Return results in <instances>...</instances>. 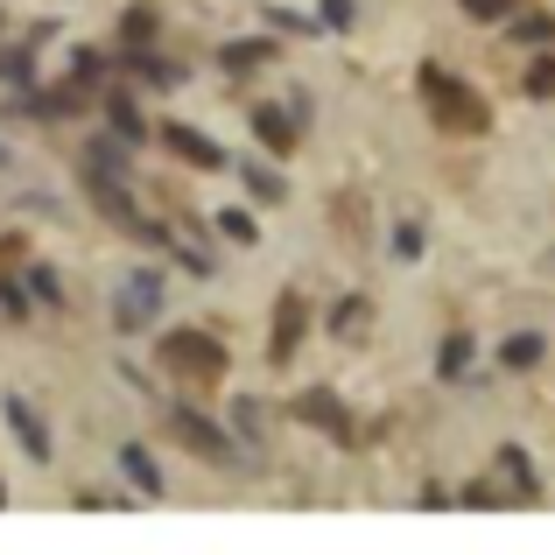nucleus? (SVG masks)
I'll return each instance as SVG.
<instances>
[{"mask_svg": "<svg viewBox=\"0 0 555 555\" xmlns=\"http://www.w3.org/2000/svg\"><path fill=\"white\" fill-rule=\"evenodd\" d=\"M169 429H177L204 464H240V443H232V429H218L204 408H183V401H177V408H169Z\"/></svg>", "mask_w": 555, "mask_h": 555, "instance_id": "obj_1", "label": "nucleus"}, {"mask_svg": "<svg viewBox=\"0 0 555 555\" xmlns=\"http://www.w3.org/2000/svg\"><path fill=\"white\" fill-rule=\"evenodd\" d=\"M155 317H163V274L134 268L120 282V296H113V324H120V331H149Z\"/></svg>", "mask_w": 555, "mask_h": 555, "instance_id": "obj_2", "label": "nucleus"}, {"mask_svg": "<svg viewBox=\"0 0 555 555\" xmlns=\"http://www.w3.org/2000/svg\"><path fill=\"white\" fill-rule=\"evenodd\" d=\"M422 92H429V106H436V120H443V127H486V106H478L464 85H450L436 64H422Z\"/></svg>", "mask_w": 555, "mask_h": 555, "instance_id": "obj_3", "label": "nucleus"}, {"mask_svg": "<svg viewBox=\"0 0 555 555\" xmlns=\"http://www.w3.org/2000/svg\"><path fill=\"white\" fill-rule=\"evenodd\" d=\"M163 359H169V366H183V373H204V379L225 373V345H218L211 331H183V324L163 338Z\"/></svg>", "mask_w": 555, "mask_h": 555, "instance_id": "obj_4", "label": "nucleus"}, {"mask_svg": "<svg viewBox=\"0 0 555 555\" xmlns=\"http://www.w3.org/2000/svg\"><path fill=\"white\" fill-rule=\"evenodd\" d=\"M0 415H8V429L22 436V450H28L36 464H50V457H56V443H50V429H42V415L22 401V393H8V401H0Z\"/></svg>", "mask_w": 555, "mask_h": 555, "instance_id": "obj_5", "label": "nucleus"}, {"mask_svg": "<svg viewBox=\"0 0 555 555\" xmlns=\"http://www.w3.org/2000/svg\"><path fill=\"white\" fill-rule=\"evenodd\" d=\"M163 141L183 155L190 169H225V149H218V141H204V127H183V120H169V127H163Z\"/></svg>", "mask_w": 555, "mask_h": 555, "instance_id": "obj_6", "label": "nucleus"}, {"mask_svg": "<svg viewBox=\"0 0 555 555\" xmlns=\"http://www.w3.org/2000/svg\"><path fill=\"white\" fill-rule=\"evenodd\" d=\"M120 472H127V486H134L141 500H163L169 492V478H163V464L149 457V443H120Z\"/></svg>", "mask_w": 555, "mask_h": 555, "instance_id": "obj_7", "label": "nucleus"}, {"mask_svg": "<svg viewBox=\"0 0 555 555\" xmlns=\"http://www.w3.org/2000/svg\"><path fill=\"white\" fill-rule=\"evenodd\" d=\"M127 149H134V141L99 134L92 149H85V177H92V183H127Z\"/></svg>", "mask_w": 555, "mask_h": 555, "instance_id": "obj_8", "label": "nucleus"}, {"mask_svg": "<svg viewBox=\"0 0 555 555\" xmlns=\"http://www.w3.org/2000/svg\"><path fill=\"white\" fill-rule=\"evenodd\" d=\"M302 324H310V310H302L296 296H282V310H274V345H268V359H274V366H288V359H296Z\"/></svg>", "mask_w": 555, "mask_h": 555, "instance_id": "obj_9", "label": "nucleus"}, {"mask_svg": "<svg viewBox=\"0 0 555 555\" xmlns=\"http://www.w3.org/2000/svg\"><path fill=\"white\" fill-rule=\"evenodd\" d=\"M254 141L268 155H288V149H296V120H288L282 106H254Z\"/></svg>", "mask_w": 555, "mask_h": 555, "instance_id": "obj_10", "label": "nucleus"}, {"mask_svg": "<svg viewBox=\"0 0 555 555\" xmlns=\"http://www.w3.org/2000/svg\"><path fill=\"white\" fill-rule=\"evenodd\" d=\"M106 120H113V134H120V141H149V120H141V99L127 92V85H120V92H106Z\"/></svg>", "mask_w": 555, "mask_h": 555, "instance_id": "obj_11", "label": "nucleus"}, {"mask_svg": "<svg viewBox=\"0 0 555 555\" xmlns=\"http://www.w3.org/2000/svg\"><path fill=\"white\" fill-rule=\"evenodd\" d=\"M302 415H310L324 436H352V422H345V408H338V393H331V387H310V393H302Z\"/></svg>", "mask_w": 555, "mask_h": 555, "instance_id": "obj_12", "label": "nucleus"}, {"mask_svg": "<svg viewBox=\"0 0 555 555\" xmlns=\"http://www.w3.org/2000/svg\"><path fill=\"white\" fill-rule=\"evenodd\" d=\"M120 70H141V85H155V92L183 85V64H163V56H149V50H120Z\"/></svg>", "mask_w": 555, "mask_h": 555, "instance_id": "obj_13", "label": "nucleus"}, {"mask_svg": "<svg viewBox=\"0 0 555 555\" xmlns=\"http://www.w3.org/2000/svg\"><path fill=\"white\" fill-rule=\"evenodd\" d=\"M542 352H548L542 331H514V338L500 345V366H506V373H528V366H542Z\"/></svg>", "mask_w": 555, "mask_h": 555, "instance_id": "obj_14", "label": "nucleus"}, {"mask_svg": "<svg viewBox=\"0 0 555 555\" xmlns=\"http://www.w3.org/2000/svg\"><path fill=\"white\" fill-rule=\"evenodd\" d=\"M218 64H225V70H260V64H274V42L268 36H240V42L218 50Z\"/></svg>", "mask_w": 555, "mask_h": 555, "instance_id": "obj_15", "label": "nucleus"}, {"mask_svg": "<svg viewBox=\"0 0 555 555\" xmlns=\"http://www.w3.org/2000/svg\"><path fill=\"white\" fill-rule=\"evenodd\" d=\"M472 352H478L472 331H450L443 352H436V379H464V373H472Z\"/></svg>", "mask_w": 555, "mask_h": 555, "instance_id": "obj_16", "label": "nucleus"}, {"mask_svg": "<svg viewBox=\"0 0 555 555\" xmlns=\"http://www.w3.org/2000/svg\"><path fill=\"white\" fill-rule=\"evenodd\" d=\"M232 169H240V177H246V190H254L260 204H282V197H288V183L274 177L268 163H254V155H240V163H232Z\"/></svg>", "mask_w": 555, "mask_h": 555, "instance_id": "obj_17", "label": "nucleus"}, {"mask_svg": "<svg viewBox=\"0 0 555 555\" xmlns=\"http://www.w3.org/2000/svg\"><path fill=\"white\" fill-rule=\"evenodd\" d=\"M232 429H240L246 443L260 450V443H268V408H260L254 393H240V401H232Z\"/></svg>", "mask_w": 555, "mask_h": 555, "instance_id": "obj_18", "label": "nucleus"}, {"mask_svg": "<svg viewBox=\"0 0 555 555\" xmlns=\"http://www.w3.org/2000/svg\"><path fill=\"white\" fill-rule=\"evenodd\" d=\"M211 225H218V240H232V246H260V225H254L246 211H232V204L211 218Z\"/></svg>", "mask_w": 555, "mask_h": 555, "instance_id": "obj_19", "label": "nucleus"}, {"mask_svg": "<svg viewBox=\"0 0 555 555\" xmlns=\"http://www.w3.org/2000/svg\"><path fill=\"white\" fill-rule=\"evenodd\" d=\"M500 472L514 478L520 500H534V464H528V450H520V443H506V450H500Z\"/></svg>", "mask_w": 555, "mask_h": 555, "instance_id": "obj_20", "label": "nucleus"}, {"mask_svg": "<svg viewBox=\"0 0 555 555\" xmlns=\"http://www.w3.org/2000/svg\"><path fill=\"white\" fill-rule=\"evenodd\" d=\"M0 78H8L14 92H36V50H8L0 56Z\"/></svg>", "mask_w": 555, "mask_h": 555, "instance_id": "obj_21", "label": "nucleus"}, {"mask_svg": "<svg viewBox=\"0 0 555 555\" xmlns=\"http://www.w3.org/2000/svg\"><path fill=\"white\" fill-rule=\"evenodd\" d=\"M22 282H28V296H36L42 310H64V282H56V268H28Z\"/></svg>", "mask_w": 555, "mask_h": 555, "instance_id": "obj_22", "label": "nucleus"}, {"mask_svg": "<svg viewBox=\"0 0 555 555\" xmlns=\"http://www.w3.org/2000/svg\"><path fill=\"white\" fill-rule=\"evenodd\" d=\"M70 70H78L70 85H85V92H92V85H99V78L113 70V56H106V50H78V56H70Z\"/></svg>", "mask_w": 555, "mask_h": 555, "instance_id": "obj_23", "label": "nucleus"}, {"mask_svg": "<svg viewBox=\"0 0 555 555\" xmlns=\"http://www.w3.org/2000/svg\"><path fill=\"white\" fill-rule=\"evenodd\" d=\"M514 36L542 50V42H555V22H548V14H514Z\"/></svg>", "mask_w": 555, "mask_h": 555, "instance_id": "obj_24", "label": "nucleus"}, {"mask_svg": "<svg viewBox=\"0 0 555 555\" xmlns=\"http://www.w3.org/2000/svg\"><path fill=\"white\" fill-rule=\"evenodd\" d=\"M155 42V8H134L127 14V50H149Z\"/></svg>", "mask_w": 555, "mask_h": 555, "instance_id": "obj_25", "label": "nucleus"}, {"mask_svg": "<svg viewBox=\"0 0 555 555\" xmlns=\"http://www.w3.org/2000/svg\"><path fill=\"white\" fill-rule=\"evenodd\" d=\"M429 246H422V225L408 218V225H393V260H422Z\"/></svg>", "mask_w": 555, "mask_h": 555, "instance_id": "obj_26", "label": "nucleus"}, {"mask_svg": "<svg viewBox=\"0 0 555 555\" xmlns=\"http://www.w3.org/2000/svg\"><path fill=\"white\" fill-rule=\"evenodd\" d=\"M359 324H366V296H345L338 310H331V331L345 338V331H359Z\"/></svg>", "mask_w": 555, "mask_h": 555, "instance_id": "obj_27", "label": "nucleus"}, {"mask_svg": "<svg viewBox=\"0 0 555 555\" xmlns=\"http://www.w3.org/2000/svg\"><path fill=\"white\" fill-rule=\"evenodd\" d=\"M0 310H8V317H28V310H36V302H28V282H8V274H0Z\"/></svg>", "mask_w": 555, "mask_h": 555, "instance_id": "obj_28", "label": "nucleus"}, {"mask_svg": "<svg viewBox=\"0 0 555 555\" xmlns=\"http://www.w3.org/2000/svg\"><path fill=\"white\" fill-rule=\"evenodd\" d=\"M528 92H534V99H555V56H534V70H528Z\"/></svg>", "mask_w": 555, "mask_h": 555, "instance_id": "obj_29", "label": "nucleus"}, {"mask_svg": "<svg viewBox=\"0 0 555 555\" xmlns=\"http://www.w3.org/2000/svg\"><path fill=\"white\" fill-rule=\"evenodd\" d=\"M268 28H288V36H317L324 22H302V14H288V8H268Z\"/></svg>", "mask_w": 555, "mask_h": 555, "instance_id": "obj_30", "label": "nucleus"}, {"mask_svg": "<svg viewBox=\"0 0 555 555\" xmlns=\"http://www.w3.org/2000/svg\"><path fill=\"white\" fill-rule=\"evenodd\" d=\"M464 8H472L478 22H506V14H514V8H506V0H464Z\"/></svg>", "mask_w": 555, "mask_h": 555, "instance_id": "obj_31", "label": "nucleus"}, {"mask_svg": "<svg viewBox=\"0 0 555 555\" xmlns=\"http://www.w3.org/2000/svg\"><path fill=\"white\" fill-rule=\"evenodd\" d=\"M324 28H352V0H324Z\"/></svg>", "mask_w": 555, "mask_h": 555, "instance_id": "obj_32", "label": "nucleus"}, {"mask_svg": "<svg viewBox=\"0 0 555 555\" xmlns=\"http://www.w3.org/2000/svg\"><path fill=\"white\" fill-rule=\"evenodd\" d=\"M0 177H14V155H8V141H0Z\"/></svg>", "mask_w": 555, "mask_h": 555, "instance_id": "obj_33", "label": "nucleus"}, {"mask_svg": "<svg viewBox=\"0 0 555 555\" xmlns=\"http://www.w3.org/2000/svg\"><path fill=\"white\" fill-rule=\"evenodd\" d=\"M0 506H8V486H0Z\"/></svg>", "mask_w": 555, "mask_h": 555, "instance_id": "obj_34", "label": "nucleus"}]
</instances>
